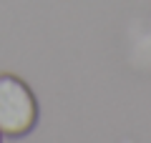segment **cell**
<instances>
[{"mask_svg": "<svg viewBox=\"0 0 151 143\" xmlns=\"http://www.w3.org/2000/svg\"><path fill=\"white\" fill-rule=\"evenodd\" d=\"M38 121V103L25 80L10 73L0 75V133L3 136H25Z\"/></svg>", "mask_w": 151, "mask_h": 143, "instance_id": "1", "label": "cell"}, {"mask_svg": "<svg viewBox=\"0 0 151 143\" xmlns=\"http://www.w3.org/2000/svg\"><path fill=\"white\" fill-rule=\"evenodd\" d=\"M0 136H3V133H0Z\"/></svg>", "mask_w": 151, "mask_h": 143, "instance_id": "2", "label": "cell"}]
</instances>
